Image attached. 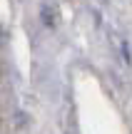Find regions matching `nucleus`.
Wrapping results in <instances>:
<instances>
[]
</instances>
